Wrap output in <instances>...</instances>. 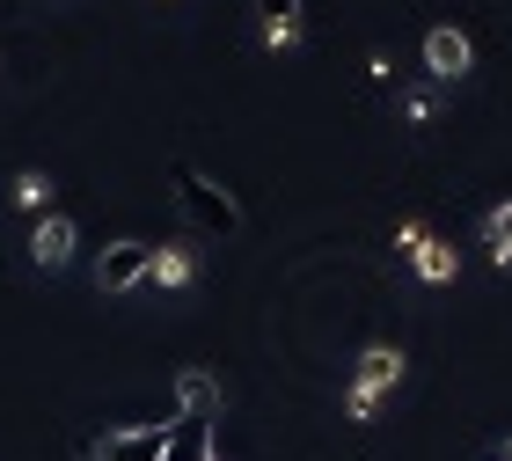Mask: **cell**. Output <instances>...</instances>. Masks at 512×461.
Here are the masks:
<instances>
[{"label": "cell", "instance_id": "obj_1", "mask_svg": "<svg viewBox=\"0 0 512 461\" xmlns=\"http://www.w3.org/2000/svg\"><path fill=\"white\" fill-rule=\"evenodd\" d=\"M169 183H176V213L191 220L198 235H220V242H227V235H242V205L227 198V191H220V183L205 176V169L176 161V169H169Z\"/></svg>", "mask_w": 512, "mask_h": 461}, {"label": "cell", "instance_id": "obj_2", "mask_svg": "<svg viewBox=\"0 0 512 461\" xmlns=\"http://www.w3.org/2000/svg\"><path fill=\"white\" fill-rule=\"evenodd\" d=\"M403 381V352H388V344H374V352H359V381H352V418H374L381 388Z\"/></svg>", "mask_w": 512, "mask_h": 461}, {"label": "cell", "instance_id": "obj_3", "mask_svg": "<svg viewBox=\"0 0 512 461\" xmlns=\"http://www.w3.org/2000/svg\"><path fill=\"white\" fill-rule=\"evenodd\" d=\"M161 461H220V447H213V410H176L169 440H161Z\"/></svg>", "mask_w": 512, "mask_h": 461}, {"label": "cell", "instance_id": "obj_4", "mask_svg": "<svg viewBox=\"0 0 512 461\" xmlns=\"http://www.w3.org/2000/svg\"><path fill=\"white\" fill-rule=\"evenodd\" d=\"M147 264H154V242H110L103 264H96V286L103 293H132V286H147Z\"/></svg>", "mask_w": 512, "mask_h": 461}, {"label": "cell", "instance_id": "obj_5", "mask_svg": "<svg viewBox=\"0 0 512 461\" xmlns=\"http://www.w3.org/2000/svg\"><path fill=\"white\" fill-rule=\"evenodd\" d=\"M161 440H169V425H125V432H103L96 461H161Z\"/></svg>", "mask_w": 512, "mask_h": 461}, {"label": "cell", "instance_id": "obj_6", "mask_svg": "<svg viewBox=\"0 0 512 461\" xmlns=\"http://www.w3.org/2000/svg\"><path fill=\"white\" fill-rule=\"evenodd\" d=\"M425 66H432V81H461V74H469V37L447 30V22L425 30Z\"/></svg>", "mask_w": 512, "mask_h": 461}, {"label": "cell", "instance_id": "obj_7", "mask_svg": "<svg viewBox=\"0 0 512 461\" xmlns=\"http://www.w3.org/2000/svg\"><path fill=\"white\" fill-rule=\"evenodd\" d=\"M30 257H37L44 271H59L66 257H74V220H66V213H37V235H30Z\"/></svg>", "mask_w": 512, "mask_h": 461}, {"label": "cell", "instance_id": "obj_8", "mask_svg": "<svg viewBox=\"0 0 512 461\" xmlns=\"http://www.w3.org/2000/svg\"><path fill=\"white\" fill-rule=\"evenodd\" d=\"M403 249H410V257H417V271H425V279H432V286H447V279H454V271H461V257H454V249H447V242H432V235H425V227H403Z\"/></svg>", "mask_w": 512, "mask_h": 461}, {"label": "cell", "instance_id": "obj_9", "mask_svg": "<svg viewBox=\"0 0 512 461\" xmlns=\"http://www.w3.org/2000/svg\"><path fill=\"white\" fill-rule=\"evenodd\" d=\"M256 8V37L264 44H293L300 37V0H249Z\"/></svg>", "mask_w": 512, "mask_h": 461}, {"label": "cell", "instance_id": "obj_10", "mask_svg": "<svg viewBox=\"0 0 512 461\" xmlns=\"http://www.w3.org/2000/svg\"><path fill=\"white\" fill-rule=\"evenodd\" d=\"M183 279H191V257H183V249H154L147 286H183Z\"/></svg>", "mask_w": 512, "mask_h": 461}, {"label": "cell", "instance_id": "obj_11", "mask_svg": "<svg viewBox=\"0 0 512 461\" xmlns=\"http://www.w3.org/2000/svg\"><path fill=\"white\" fill-rule=\"evenodd\" d=\"M176 403H183V410H220L213 374H183V381H176Z\"/></svg>", "mask_w": 512, "mask_h": 461}, {"label": "cell", "instance_id": "obj_12", "mask_svg": "<svg viewBox=\"0 0 512 461\" xmlns=\"http://www.w3.org/2000/svg\"><path fill=\"white\" fill-rule=\"evenodd\" d=\"M15 205H22V213H52V183H44V176H22V183H15Z\"/></svg>", "mask_w": 512, "mask_h": 461}, {"label": "cell", "instance_id": "obj_13", "mask_svg": "<svg viewBox=\"0 0 512 461\" xmlns=\"http://www.w3.org/2000/svg\"><path fill=\"white\" fill-rule=\"evenodd\" d=\"M491 257L512 264V205H498V213H491Z\"/></svg>", "mask_w": 512, "mask_h": 461}, {"label": "cell", "instance_id": "obj_14", "mask_svg": "<svg viewBox=\"0 0 512 461\" xmlns=\"http://www.w3.org/2000/svg\"><path fill=\"white\" fill-rule=\"evenodd\" d=\"M498 461H512V440H505V454H498Z\"/></svg>", "mask_w": 512, "mask_h": 461}]
</instances>
